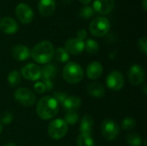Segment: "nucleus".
<instances>
[{"mask_svg":"<svg viewBox=\"0 0 147 146\" xmlns=\"http://www.w3.org/2000/svg\"><path fill=\"white\" fill-rule=\"evenodd\" d=\"M14 98L20 105L23 107H32L36 102L34 93L27 88H19L14 92Z\"/></svg>","mask_w":147,"mask_h":146,"instance_id":"423d86ee","label":"nucleus"},{"mask_svg":"<svg viewBox=\"0 0 147 146\" xmlns=\"http://www.w3.org/2000/svg\"><path fill=\"white\" fill-rule=\"evenodd\" d=\"M62 105L66 113L67 112H77L82 105V101L79 97L75 96H67L66 99L62 103Z\"/></svg>","mask_w":147,"mask_h":146,"instance_id":"a211bd4d","label":"nucleus"},{"mask_svg":"<svg viewBox=\"0 0 147 146\" xmlns=\"http://www.w3.org/2000/svg\"><path fill=\"white\" fill-rule=\"evenodd\" d=\"M145 94H146V84H144V89H143Z\"/></svg>","mask_w":147,"mask_h":146,"instance_id":"58836bf2","label":"nucleus"},{"mask_svg":"<svg viewBox=\"0 0 147 146\" xmlns=\"http://www.w3.org/2000/svg\"><path fill=\"white\" fill-rule=\"evenodd\" d=\"M110 27V22L108 18L97 16L90 22L89 30L94 37H102L109 32Z\"/></svg>","mask_w":147,"mask_h":146,"instance_id":"20e7f679","label":"nucleus"},{"mask_svg":"<svg viewBox=\"0 0 147 146\" xmlns=\"http://www.w3.org/2000/svg\"><path fill=\"white\" fill-rule=\"evenodd\" d=\"M56 9L55 0H40L38 3V10L42 16H51Z\"/></svg>","mask_w":147,"mask_h":146,"instance_id":"2eb2a0df","label":"nucleus"},{"mask_svg":"<svg viewBox=\"0 0 147 146\" xmlns=\"http://www.w3.org/2000/svg\"><path fill=\"white\" fill-rule=\"evenodd\" d=\"M53 57L56 59L57 61L60 63H65L69 60V53L64 47H59L56 50H54Z\"/></svg>","mask_w":147,"mask_h":146,"instance_id":"b1692460","label":"nucleus"},{"mask_svg":"<svg viewBox=\"0 0 147 146\" xmlns=\"http://www.w3.org/2000/svg\"><path fill=\"white\" fill-rule=\"evenodd\" d=\"M54 55L53 45L48 40H42L37 43L30 51L33 60L38 64L46 65L49 63Z\"/></svg>","mask_w":147,"mask_h":146,"instance_id":"f257e3e1","label":"nucleus"},{"mask_svg":"<svg viewBox=\"0 0 147 146\" xmlns=\"http://www.w3.org/2000/svg\"><path fill=\"white\" fill-rule=\"evenodd\" d=\"M41 68L34 63H29L22 68L21 75L27 80L37 81L40 78Z\"/></svg>","mask_w":147,"mask_h":146,"instance_id":"9b49d317","label":"nucleus"},{"mask_svg":"<svg viewBox=\"0 0 147 146\" xmlns=\"http://www.w3.org/2000/svg\"><path fill=\"white\" fill-rule=\"evenodd\" d=\"M68 132V125L62 119H56L50 122L47 133L51 139L59 140L63 139Z\"/></svg>","mask_w":147,"mask_h":146,"instance_id":"39448f33","label":"nucleus"},{"mask_svg":"<svg viewBox=\"0 0 147 146\" xmlns=\"http://www.w3.org/2000/svg\"><path fill=\"white\" fill-rule=\"evenodd\" d=\"M44 84L46 86V90L47 91H50L53 88V84L52 80H46V81H44Z\"/></svg>","mask_w":147,"mask_h":146,"instance_id":"f704fd0d","label":"nucleus"},{"mask_svg":"<svg viewBox=\"0 0 147 146\" xmlns=\"http://www.w3.org/2000/svg\"><path fill=\"white\" fill-rule=\"evenodd\" d=\"M12 56L15 59L19 61H25L30 58V50L28 46L23 45H16L11 50Z\"/></svg>","mask_w":147,"mask_h":146,"instance_id":"f3484780","label":"nucleus"},{"mask_svg":"<svg viewBox=\"0 0 147 146\" xmlns=\"http://www.w3.org/2000/svg\"><path fill=\"white\" fill-rule=\"evenodd\" d=\"M84 49L90 54H95L99 50L98 43L93 39H88L86 42H84Z\"/></svg>","mask_w":147,"mask_h":146,"instance_id":"a878e982","label":"nucleus"},{"mask_svg":"<svg viewBox=\"0 0 147 146\" xmlns=\"http://www.w3.org/2000/svg\"><path fill=\"white\" fill-rule=\"evenodd\" d=\"M102 136L109 141L115 140L120 134L119 125L111 119H106L102 121L101 126Z\"/></svg>","mask_w":147,"mask_h":146,"instance_id":"0eeeda50","label":"nucleus"},{"mask_svg":"<svg viewBox=\"0 0 147 146\" xmlns=\"http://www.w3.org/2000/svg\"><path fill=\"white\" fill-rule=\"evenodd\" d=\"M115 0H95L93 2V9L102 15L110 13L115 8Z\"/></svg>","mask_w":147,"mask_h":146,"instance_id":"ddd939ff","label":"nucleus"},{"mask_svg":"<svg viewBox=\"0 0 147 146\" xmlns=\"http://www.w3.org/2000/svg\"><path fill=\"white\" fill-rule=\"evenodd\" d=\"M57 74V70L53 65H46L42 69H41V73H40V78L43 81L46 80H52L55 77Z\"/></svg>","mask_w":147,"mask_h":146,"instance_id":"412c9836","label":"nucleus"},{"mask_svg":"<svg viewBox=\"0 0 147 146\" xmlns=\"http://www.w3.org/2000/svg\"><path fill=\"white\" fill-rule=\"evenodd\" d=\"M0 30L6 34H14L18 30V24L14 18L4 16L0 20Z\"/></svg>","mask_w":147,"mask_h":146,"instance_id":"4468645a","label":"nucleus"},{"mask_svg":"<svg viewBox=\"0 0 147 146\" xmlns=\"http://www.w3.org/2000/svg\"><path fill=\"white\" fill-rule=\"evenodd\" d=\"M34 89L35 90V92H37L38 94H43L46 90V86L44 84V83L42 82H37L34 83Z\"/></svg>","mask_w":147,"mask_h":146,"instance_id":"473e14b6","label":"nucleus"},{"mask_svg":"<svg viewBox=\"0 0 147 146\" xmlns=\"http://www.w3.org/2000/svg\"><path fill=\"white\" fill-rule=\"evenodd\" d=\"M13 120V114L10 112H5L1 116V124L3 125H9Z\"/></svg>","mask_w":147,"mask_h":146,"instance_id":"7c9ffc66","label":"nucleus"},{"mask_svg":"<svg viewBox=\"0 0 147 146\" xmlns=\"http://www.w3.org/2000/svg\"><path fill=\"white\" fill-rule=\"evenodd\" d=\"M103 72V67L100 62L93 61L90 63L86 69V75L89 79L96 80L98 79Z\"/></svg>","mask_w":147,"mask_h":146,"instance_id":"dca6fc26","label":"nucleus"},{"mask_svg":"<svg viewBox=\"0 0 147 146\" xmlns=\"http://www.w3.org/2000/svg\"><path fill=\"white\" fill-rule=\"evenodd\" d=\"M142 6H143V9L145 11L147 10V0H143L142 1Z\"/></svg>","mask_w":147,"mask_h":146,"instance_id":"e433bc0d","label":"nucleus"},{"mask_svg":"<svg viewBox=\"0 0 147 146\" xmlns=\"http://www.w3.org/2000/svg\"><path fill=\"white\" fill-rule=\"evenodd\" d=\"M81 3H83V4H84V5H88L89 3H91V1L92 0H78Z\"/></svg>","mask_w":147,"mask_h":146,"instance_id":"c9c22d12","label":"nucleus"},{"mask_svg":"<svg viewBox=\"0 0 147 146\" xmlns=\"http://www.w3.org/2000/svg\"><path fill=\"white\" fill-rule=\"evenodd\" d=\"M3 146H17L16 144H14V143H7L6 145H4Z\"/></svg>","mask_w":147,"mask_h":146,"instance_id":"4c0bfd02","label":"nucleus"},{"mask_svg":"<svg viewBox=\"0 0 147 146\" xmlns=\"http://www.w3.org/2000/svg\"><path fill=\"white\" fill-rule=\"evenodd\" d=\"M59 112V102L52 96L41 97L36 105L37 115L44 120L54 118Z\"/></svg>","mask_w":147,"mask_h":146,"instance_id":"f03ea898","label":"nucleus"},{"mask_svg":"<svg viewBox=\"0 0 147 146\" xmlns=\"http://www.w3.org/2000/svg\"><path fill=\"white\" fill-rule=\"evenodd\" d=\"M22 80V75L17 71H12L9 73L7 81L11 87H16L20 84Z\"/></svg>","mask_w":147,"mask_h":146,"instance_id":"5701e85b","label":"nucleus"},{"mask_svg":"<svg viewBox=\"0 0 147 146\" xmlns=\"http://www.w3.org/2000/svg\"><path fill=\"white\" fill-rule=\"evenodd\" d=\"M126 140L130 146H140L142 145V138L135 133L127 134Z\"/></svg>","mask_w":147,"mask_h":146,"instance_id":"393cba45","label":"nucleus"},{"mask_svg":"<svg viewBox=\"0 0 147 146\" xmlns=\"http://www.w3.org/2000/svg\"><path fill=\"white\" fill-rule=\"evenodd\" d=\"M138 47L139 49L145 54H147V39L146 36L141 37L138 40Z\"/></svg>","mask_w":147,"mask_h":146,"instance_id":"c756f323","label":"nucleus"},{"mask_svg":"<svg viewBox=\"0 0 147 146\" xmlns=\"http://www.w3.org/2000/svg\"><path fill=\"white\" fill-rule=\"evenodd\" d=\"M63 78L71 84H76L81 82L84 76V71L80 65L76 62H69L63 68Z\"/></svg>","mask_w":147,"mask_h":146,"instance_id":"7ed1b4c3","label":"nucleus"},{"mask_svg":"<svg viewBox=\"0 0 147 146\" xmlns=\"http://www.w3.org/2000/svg\"><path fill=\"white\" fill-rule=\"evenodd\" d=\"M17 19L22 24H28L34 19V12L32 8L25 3H20L15 10Z\"/></svg>","mask_w":147,"mask_h":146,"instance_id":"6e6552de","label":"nucleus"},{"mask_svg":"<svg viewBox=\"0 0 147 146\" xmlns=\"http://www.w3.org/2000/svg\"><path fill=\"white\" fill-rule=\"evenodd\" d=\"M87 92L95 98H102L105 95V88L98 83H92L88 85Z\"/></svg>","mask_w":147,"mask_h":146,"instance_id":"aec40b11","label":"nucleus"},{"mask_svg":"<svg viewBox=\"0 0 147 146\" xmlns=\"http://www.w3.org/2000/svg\"><path fill=\"white\" fill-rule=\"evenodd\" d=\"M136 126V120L133 117H126L121 122V128L125 131L132 130Z\"/></svg>","mask_w":147,"mask_h":146,"instance_id":"c85d7f7f","label":"nucleus"},{"mask_svg":"<svg viewBox=\"0 0 147 146\" xmlns=\"http://www.w3.org/2000/svg\"><path fill=\"white\" fill-rule=\"evenodd\" d=\"M2 131H3V125H2L1 122H0V134H1V133H2Z\"/></svg>","mask_w":147,"mask_h":146,"instance_id":"ea45409f","label":"nucleus"},{"mask_svg":"<svg viewBox=\"0 0 147 146\" xmlns=\"http://www.w3.org/2000/svg\"><path fill=\"white\" fill-rule=\"evenodd\" d=\"M67 96L65 92H62V91H58V92H55L54 95H53V98L59 103H63L64 101L66 99Z\"/></svg>","mask_w":147,"mask_h":146,"instance_id":"2f4dec72","label":"nucleus"},{"mask_svg":"<svg viewBox=\"0 0 147 146\" xmlns=\"http://www.w3.org/2000/svg\"><path fill=\"white\" fill-rule=\"evenodd\" d=\"M65 49L69 54H80L84 50V41L80 40L78 38H71L66 40L65 44Z\"/></svg>","mask_w":147,"mask_h":146,"instance_id":"f8f14e48","label":"nucleus"},{"mask_svg":"<svg viewBox=\"0 0 147 146\" xmlns=\"http://www.w3.org/2000/svg\"><path fill=\"white\" fill-rule=\"evenodd\" d=\"M78 118H79V115L77 112H67L65 116L64 120L67 125L74 126L78 121Z\"/></svg>","mask_w":147,"mask_h":146,"instance_id":"bb28decb","label":"nucleus"},{"mask_svg":"<svg viewBox=\"0 0 147 146\" xmlns=\"http://www.w3.org/2000/svg\"><path fill=\"white\" fill-rule=\"evenodd\" d=\"M146 73L144 69L139 65H134L128 71V79L131 84L134 86L141 85L145 81Z\"/></svg>","mask_w":147,"mask_h":146,"instance_id":"9d476101","label":"nucleus"},{"mask_svg":"<svg viewBox=\"0 0 147 146\" xmlns=\"http://www.w3.org/2000/svg\"><path fill=\"white\" fill-rule=\"evenodd\" d=\"M87 35H88L87 31L84 28H80L77 32V38L78 40H83L84 41L87 38Z\"/></svg>","mask_w":147,"mask_h":146,"instance_id":"72a5a7b5","label":"nucleus"},{"mask_svg":"<svg viewBox=\"0 0 147 146\" xmlns=\"http://www.w3.org/2000/svg\"><path fill=\"white\" fill-rule=\"evenodd\" d=\"M93 126H94L93 118L89 114H85L80 121V127H79L80 133L91 135L93 132Z\"/></svg>","mask_w":147,"mask_h":146,"instance_id":"6ab92c4d","label":"nucleus"},{"mask_svg":"<svg viewBox=\"0 0 147 146\" xmlns=\"http://www.w3.org/2000/svg\"><path fill=\"white\" fill-rule=\"evenodd\" d=\"M79 16L83 19H90L91 16H93L95 15V11L93 9L92 7L89 6V5H85L84 7H83L80 11H79Z\"/></svg>","mask_w":147,"mask_h":146,"instance_id":"cd10ccee","label":"nucleus"},{"mask_svg":"<svg viewBox=\"0 0 147 146\" xmlns=\"http://www.w3.org/2000/svg\"><path fill=\"white\" fill-rule=\"evenodd\" d=\"M145 146H146V145H145Z\"/></svg>","mask_w":147,"mask_h":146,"instance_id":"a19ab883","label":"nucleus"},{"mask_svg":"<svg viewBox=\"0 0 147 146\" xmlns=\"http://www.w3.org/2000/svg\"><path fill=\"white\" fill-rule=\"evenodd\" d=\"M106 83L109 89L118 91L121 90L125 83V78L121 72L119 71H112L107 77Z\"/></svg>","mask_w":147,"mask_h":146,"instance_id":"1a4fd4ad","label":"nucleus"},{"mask_svg":"<svg viewBox=\"0 0 147 146\" xmlns=\"http://www.w3.org/2000/svg\"><path fill=\"white\" fill-rule=\"evenodd\" d=\"M78 146H95V142L91 135L80 133L77 139Z\"/></svg>","mask_w":147,"mask_h":146,"instance_id":"4be33fe9","label":"nucleus"}]
</instances>
